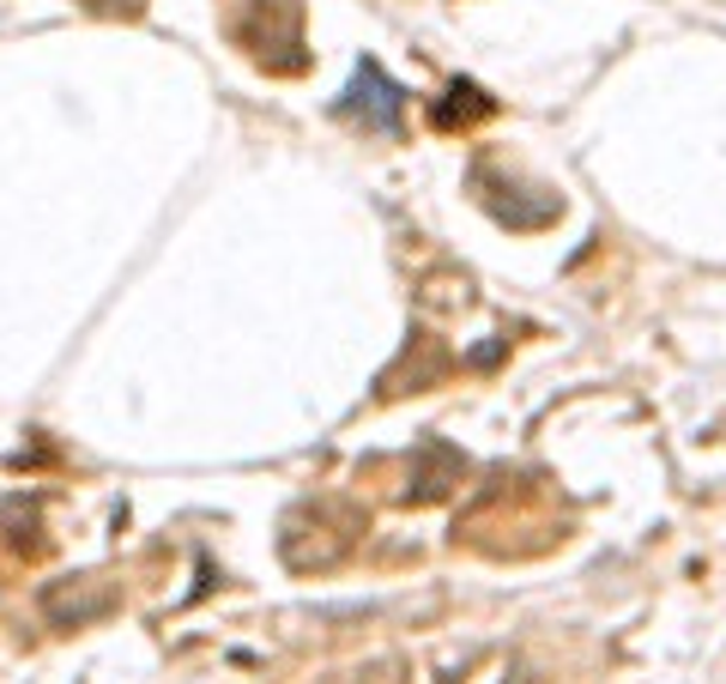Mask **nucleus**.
Wrapping results in <instances>:
<instances>
[{
	"label": "nucleus",
	"instance_id": "f257e3e1",
	"mask_svg": "<svg viewBox=\"0 0 726 684\" xmlns=\"http://www.w3.org/2000/svg\"><path fill=\"white\" fill-rule=\"evenodd\" d=\"M340 115H357L370 134H394V127H400V85L387 80L375 61H363L357 80H352V92L340 97Z\"/></svg>",
	"mask_w": 726,
	"mask_h": 684
}]
</instances>
